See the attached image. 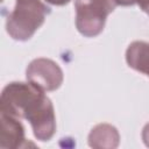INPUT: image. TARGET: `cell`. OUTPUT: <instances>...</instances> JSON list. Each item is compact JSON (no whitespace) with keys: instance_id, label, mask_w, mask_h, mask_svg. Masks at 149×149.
I'll use <instances>...</instances> for the list:
<instances>
[{"instance_id":"6","label":"cell","mask_w":149,"mask_h":149,"mask_svg":"<svg viewBox=\"0 0 149 149\" xmlns=\"http://www.w3.org/2000/svg\"><path fill=\"white\" fill-rule=\"evenodd\" d=\"M127 64L149 77V43L143 41H135L129 44L126 51Z\"/></svg>"},{"instance_id":"8","label":"cell","mask_w":149,"mask_h":149,"mask_svg":"<svg viewBox=\"0 0 149 149\" xmlns=\"http://www.w3.org/2000/svg\"><path fill=\"white\" fill-rule=\"evenodd\" d=\"M121 6H132V5H139L140 8L149 14V0H119Z\"/></svg>"},{"instance_id":"3","label":"cell","mask_w":149,"mask_h":149,"mask_svg":"<svg viewBox=\"0 0 149 149\" xmlns=\"http://www.w3.org/2000/svg\"><path fill=\"white\" fill-rule=\"evenodd\" d=\"M120 6L119 0H74L76 27L86 37L99 35L109 13Z\"/></svg>"},{"instance_id":"9","label":"cell","mask_w":149,"mask_h":149,"mask_svg":"<svg viewBox=\"0 0 149 149\" xmlns=\"http://www.w3.org/2000/svg\"><path fill=\"white\" fill-rule=\"evenodd\" d=\"M142 139L146 143L147 147H149V123H147L143 128V132H142Z\"/></svg>"},{"instance_id":"1","label":"cell","mask_w":149,"mask_h":149,"mask_svg":"<svg viewBox=\"0 0 149 149\" xmlns=\"http://www.w3.org/2000/svg\"><path fill=\"white\" fill-rule=\"evenodd\" d=\"M0 111L28 120L40 141H49L56 132V118L50 99L30 81L8 84L1 93Z\"/></svg>"},{"instance_id":"4","label":"cell","mask_w":149,"mask_h":149,"mask_svg":"<svg viewBox=\"0 0 149 149\" xmlns=\"http://www.w3.org/2000/svg\"><path fill=\"white\" fill-rule=\"evenodd\" d=\"M27 79L41 90L55 91L63 83V71L51 59H34L27 68Z\"/></svg>"},{"instance_id":"5","label":"cell","mask_w":149,"mask_h":149,"mask_svg":"<svg viewBox=\"0 0 149 149\" xmlns=\"http://www.w3.org/2000/svg\"><path fill=\"white\" fill-rule=\"evenodd\" d=\"M24 142V128L20 119L0 111V147L2 149H15L21 148Z\"/></svg>"},{"instance_id":"7","label":"cell","mask_w":149,"mask_h":149,"mask_svg":"<svg viewBox=\"0 0 149 149\" xmlns=\"http://www.w3.org/2000/svg\"><path fill=\"white\" fill-rule=\"evenodd\" d=\"M119 133L115 127L101 123L95 126L88 135V144L92 148H115L119 144Z\"/></svg>"},{"instance_id":"2","label":"cell","mask_w":149,"mask_h":149,"mask_svg":"<svg viewBox=\"0 0 149 149\" xmlns=\"http://www.w3.org/2000/svg\"><path fill=\"white\" fill-rule=\"evenodd\" d=\"M49 13L50 8L41 0H16L14 10L7 17L6 30L14 40L27 41L43 24Z\"/></svg>"},{"instance_id":"10","label":"cell","mask_w":149,"mask_h":149,"mask_svg":"<svg viewBox=\"0 0 149 149\" xmlns=\"http://www.w3.org/2000/svg\"><path fill=\"white\" fill-rule=\"evenodd\" d=\"M44 1H47L48 3L55 5V6H64L70 2V0H44Z\"/></svg>"}]
</instances>
